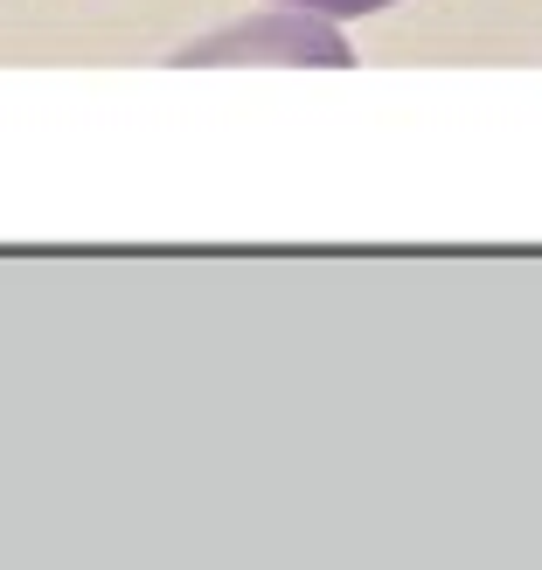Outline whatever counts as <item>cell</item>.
Here are the masks:
<instances>
[{"instance_id": "cell-1", "label": "cell", "mask_w": 542, "mask_h": 570, "mask_svg": "<svg viewBox=\"0 0 542 570\" xmlns=\"http://www.w3.org/2000/svg\"><path fill=\"white\" fill-rule=\"evenodd\" d=\"M293 8H306V14H327V21H355V14H376V8H390V0H293Z\"/></svg>"}]
</instances>
